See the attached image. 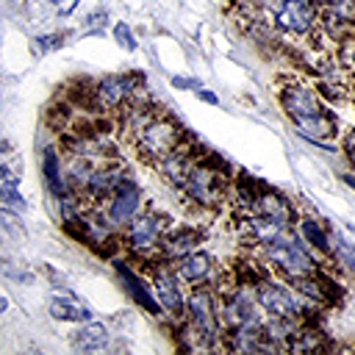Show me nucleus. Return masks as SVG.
<instances>
[{
    "label": "nucleus",
    "instance_id": "nucleus-1",
    "mask_svg": "<svg viewBox=\"0 0 355 355\" xmlns=\"http://www.w3.org/2000/svg\"><path fill=\"white\" fill-rule=\"evenodd\" d=\"M280 105L300 136L327 144L338 136V119L322 100L319 89L308 80H288L280 89Z\"/></svg>",
    "mask_w": 355,
    "mask_h": 355
},
{
    "label": "nucleus",
    "instance_id": "nucleus-2",
    "mask_svg": "<svg viewBox=\"0 0 355 355\" xmlns=\"http://www.w3.org/2000/svg\"><path fill=\"white\" fill-rule=\"evenodd\" d=\"M227 161L216 153L200 155L191 161L186 180L180 186V191L186 194V200H191L200 211H216L225 197H227Z\"/></svg>",
    "mask_w": 355,
    "mask_h": 355
},
{
    "label": "nucleus",
    "instance_id": "nucleus-3",
    "mask_svg": "<svg viewBox=\"0 0 355 355\" xmlns=\"http://www.w3.org/2000/svg\"><path fill=\"white\" fill-rule=\"evenodd\" d=\"M186 333L194 336V347L214 349L222 344V322H219V302L211 286H197L186 297Z\"/></svg>",
    "mask_w": 355,
    "mask_h": 355
},
{
    "label": "nucleus",
    "instance_id": "nucleus-4",
    "mask_svg": "<svg viewBox=\"0 0 355 355\" xmlns=\"http://www.w3.org/2000/svg\"><path fill=\"white\" fill-rule=\"evenodd\" d=\"M263 258L286 277V280H297L305 275H313L319 269V263L313 261V250L308 244H302L297 236H291L288 230H283L280 236H275L272 241H266L263 247Z\"/></svg>",
    "mask_w": 355,
    "mask_h": 355
},
{
    "label": "nucleus",
    "instance_id": "nucleus-5",
    "mask_svg": "<svg viewBox=\"0 0 355 355\" xmlns=\"http://www.w3.org/2000/svg\"><path fill=\"white\" fill-rule=\"evenodd\" d=\"M263 308L255 297V286H241L236 283L233 288L219 294V322L222 330L244 327V324H261L263 322Z\"/></svg>",
    "mask_w": 355,
    "mask_h": 355
},
{
    "label": "nucleus",
    "instance_id": "nucleus-6",
    "mask_svg": "<svg viewBox=\"0 0 355 355\" xmlns=\"http://www.w3.org/2000/svg\"><path fill=\"white\" fill-rule=\"evenodd\" d=\"M172 227L169 216L161 211H141L128 227H125V247L141 258H153L161 250V241L166 230Z\"/></svg>",
    "mask_w": 355,
    "mask_h": 355
},
{
    "label": "nucleus",
    "instance_id": "nucleus-7",
    "mask_svg": "<svg viewBox=\"0 0 355 355\" xmlns=\"http://www.w3.org/2000/svg\"><path fill=\"white\" fill-rule=\"evenodd\" d=\"M183 141H186V136H183V130L178 128V122L169 119L166 114H158V116L136 136L133 147H136V153H139L141 158L158 164L166 153H172V150H175L178 144H183Z\"/></svg>",
    "mask_w": 355,
    "mask_h": 355
},
{
    "label": "nucleus",
    "instance_id": "nucleus-8",
    "mask_svg": "<svg viewBox=\"0 0 355 355\" xmlns=\"http://www.w3.org/2000/svg\"><path fill=\"white\" fill-rule=\"evenodd\" d=\"M255 297H258V302H261L266 316H294V319L302 322V313L308 308V302L294 288H288L283 283H275L269 277H263L255 286Z\"/></svg>",
    "mask_w": 355,
    "mask_h": 355
},
{
    "label": "nucleus",
    "instance_id": "nucleus-9",
    "mask_svg": "<svg viewBox=\"0 0 355 355\" xmlns=\"http://www.w3.org/2000/svg\"><path fill=\"white\" fill-rule=\"evenodd\" d=\"M153 291L161 302V308L175 316V319H183L186 316V294H183V280L180 275L175 272V263L172 261H158V266L153 263Z\"/></svg>",
    "mask_w": 355,
    "mask_h": 355
},
{
    "label": "nucleus",
    "instance_id": "nucleus-10",
    "mask_svg": "<svg viewBox=\"0 0 355 355\" xmlns=\"http://www.w3.org/2000/svg\"><path fill=\"white\" fill-rule=\"evenodd\" d=\"M139 75L133 72H119V75H105L103 80L94 83V92H92V103L94 108L100 111H119L139 89Z\"/></svg>",
    "mask_w": 355,
    "mask_h": 355
},
{
    "label": "nucleus",
    "instance_id": "nucleus-11",
    "mask_svg": "<svg viewBox=\"0 0 355 355\" xmlns=\"http://www.w3.org/2000/svg\"><path fill=\"white\" fill-rule=\"evenodd\" d=\"M105 208V216L111 219L114 227H128L141 211H144V197L139 191V186L133 183V178H122L116 191L108 197V202L103 205Z\"/></svg>",
    "mask_w": 355,
    "mask_h": 355
},
{
    "label": "nucleus",
    "instance_id": "nucleus-12",
    "mask_svg": "<svg viewBox=\"0 0 355 355\" xmlns=\"http://www.w3.org/2000/svg\"><path fill=\"white\" fill-rule=\"evenodd\" d=\"M116 114H119V130H122V136L133 144L136 136H139V133H141L158 114H164V111H161L155 103H150L141 92H136V94H133Z\"/></svg>",
    "mask_w": 355,
    "mask_h": 355
},
{
    "label": "nucleus",
    "instance_id": "nucleus-13",
    "mask_svg": "<svg viewBox=\"0 0 355 355\" xmlns=\"http://www.w3.org/2000/svg\"><path fill=\"white\" fill-rule=\"evenodd\" d=\"M172 263H175V272L180 275V280L189 283V286H211L214 288L219 283V277H222L216 263H214V258L208 252H202V250H191L183 258L172 261Z\"/></svg>",
    "mask_w": 355,
    "mask_h": 355
},
{
    "label": "nucleus",
    "instance_id": "nucleus-14",
    "mask_svg": "<svg viewBox=\"0 0 355 355\" xmlns=\"http://www.w3.org/2000/svg\"><path fill=\"white\" fill-rule=\"evenodd\" d=\"M244 211H247V214H258V216H269V219H275V222H280V225H286V227L297 219V211H294L291 200L283 197L280 191L269 189V186H261L258 194L252 197V202H250Z\"/></svg>",
    "mask_w": 355,
    "mask_h": 355
},
{
    "label": "nucleus",
    "instance_id": "nucleus-15",
    "mask_svg": "<svg viewBox=\"0 0 355 355\" xmlns=\"http://www.w3.org/2000/svg\"><path fill=\"white\" fill-rule=\"evenodd\" d=\"M116 275H119V280H122L125 291L133 297V302H136V305H141L147 313H161V311H164V308H161V302H158V297H155V291H153V286H147V283H144V277H141V275H136L128 263L116 261Z\"/></svg>",
    "mask_w": 355,
    "mask_h": 355
},
{
    "label": "nucleus",
    "instance_id": "nucleus-16",
    "mask_svg": "<svg viewBox=\"0 0 355 355\" xmlns=\"http://www.w3.org/2000/svg\"><path fill=\"white\" fill-rule=\"evenodd\" d=\"M200 244H202V230L200 227H189V225L169 227L166 236H164V241H161V255L166 261H178L186 252L200 250Z\"/></svg>",
    "mask_w": 355,
    "mask_h": 355
},
{
    "label": "nucleus",
    "instance_id": "nucleus-17",
    "mask_svg": "<svg viewBox=\"0 0 355 355\" xmlns=\"http://www.w3.org/2000/svg\"><path fill=\"white\" fill-rule=\"evenodd\" d=\"M42 175H44V183H47V189L55 200H64V197L72 194V189L67 183V172L61 166V155H58L55 147H47L42 153Z\"/></svg>",
    "mask_w": 355,
    "mask_h": 355
},
{
    "label": "nucleus",
    "instance_id": "nucleus-18",
    "mask_svg": "<svg viewBox=\"0 0 355 355\" xmlns=\"http://www.w3.org/2000/svg\"><path fill=\"white\" fill-rule=\"evenodd\" d=\"M50 316L58 319V322H92V308L78 302L75 297H55L50 300Z\"/></svg>",
    "mask_w": 355,
    "mask_h": 355
},
{
    "label": "nucleus",
    "instance_id": "nucleus-19",
    "mask_svg": "<svg viewBox=\"0 0 355 355\" xmlns=\"http://www.w3.org/2000/svg\"><path fill=\"white\" fill-rule=\"evenodd\" d=\"M300 239H302L313 252L330 255V233H327V227H324L319 219L302 216V219H300Z\"/></svg>",
    "mask_w": 355,
    "mask_h": 355
},
{
    "label": "nucleus",
    "instance_id": "nucleus-20",
    "mask_svg": "<svg viewBox=\"0 0 355 355\" xmlns=\"http://www.w3.org/2000/svg\"><path fill=\"white\" fill-rule=\"evenodd\" d=\"M72 344L80 349V352H94V349H103L108 344V327L100 324V322H83L78 327V333L72 336Z\"/></svg>",
    "mask_w": 355,
    "mask_h": 355
},
{
    "label": "nucleus",
    "instance_id": "nucleus-21",
    "mask_svg": "<svg viewBox=\"0 0 355 355\" xmlns=\"http://www.w3.org/2000/svg\"><path fill=\"white\" fill-rule=\"evenodd\" d=\"M330 258L341 269H347L349 275H355V244L349 239H344L341 233H333L330 236Z\"/></svg>",
    "mask_w": 355,
    "mask_h": 355
},
{
    "label": "nucleus",
    "instance_id": "nucleus-22",
    "mask_svg": "<svg viewBox=\"0 0 355 355\" xmlns=\"http://www.w3.org/2000/svg\"><path fill=\"white\" fill-rule=\"evenodd\" d=\"M313 277H316V283H319V288H322V294H324V305H341L344 302V286L338 283V280H333V275L330 272H324L322 266L313 272Z\"/></svg>",
    "mask_w": 355,
    "mask_h": 355
},
{
    "label": "nucleus",
    "instance_id": "nucleus-23",
    "mask_svg": "<svg viewBox=\"0 0 355 355\" xmlns=\"http://www.w3.org/2000/svg\"><path fill=\"white\" fill-rule=\"evenodd\" d=\"M336 61H338L341 69H347V72L355 75V33L338 42V47H336Z\"/></svg>",
    "mask_w": 355,
    "mask_h": 355
},
{
    "label": "nucleus",
    "instance_id": "nucleus-24",
    "mask_svg": "<svg viewBox=\"0 0 355 355\" xmlns=\"http://www.w3.org/2000/svg\"><path fill=\"white\" fill-rule=\"evenodd\" d=\"M114 39H116V44L122 47V50H128V53H133L139 44H136V36H133V31H130V25L128 22H116L114 25Z\"/></svg>",
    "mask_w": 355,
    "mask_h": 355
},
{
    "label": "nucleus",
    "instance_id": "nucleus-25",
    "mask_svg": "<svg viewBox=\"0 0 355 355\" xmlns=\"http://www.w3.org/2000/svg\"><path fill=\"white\" fill-rule=\"evenodd\" d=\"M61 42H64V36H61V33H47V36H39V39H36V44H39V50H42V53H50V50L61 47Z\"/></svg>",
    "mask_w": 355,
    "mask_h": 355
},
{
    "label": "nucleus",
    "instance_id": "nucleus-26",
    "mask_svg": "<svg viewBox=\"0 0 355 355\" xmlns=\"http://www.w3.org/2000/svg\"><path fill=\"white\" fill-rule=\"evenodd\" d=\"M341 147H344V155L349 158V164L355 166V128H349V130L344 133V139H341Z\"/></svg>",
    "mask_w": 355,
    "mask_h": 355
},
{
    "label": "nucleus",
    "instance_id": "nucleus-27",
    "mask_svg": "<svg viewBox=\"0 0 355 355\" xmlns=\"http://www.w3.org/2000/svg\"><path fill=\"white\" fill-rule=\"evenodd\" d=\"M0 269H3L8 277H14V280H25V283H31V280H33V275H31V272H25V269H22V272H19V269H11V263H6V266H0Z\"/></svg>",
    "mask_w": 355,
    "mask_h": 355
},
{
    "label": "nucleus",
    "instance_id": "nucleus-28",
    "mask_svg": "<svg viewBox=\"0 0 355 355\" xmlns=\"http://www.w3.org/2000/svg\"><path fill=\"white\" fill-rule=\"evenodd\" d=\"M172 86H175V89H191V92L200 89V83H197L194 78H172Z\"/></svg>",
    "mask_w": 355,
    "mask_h": 355
},
{
    "label": "nucleus",
    "instance_id": "nucleus-29",
    "mask_svg": "<svg viewBox=\"0 0 355 355\" xmlns=\"http://www.w3.org/2000/svg\"><path fill=\"white\" fill-rule=\"evenodd\" d=\"M194 94H197V97H200L202 103H208V105H219V97H216L214 92H208V89H202V86H200V89H194Z\"/></svg>",
    "mask_w": 355,
    "mask_h": 355
},
{
    "label": "nucleus",
    "instance_id": "nucleus-30",
    "mask_svg": "<svg viewBox=\"0 0 355 355\" xmlns=\"http://www.w3.org/2000/svg\"><path fill=\"white\" fill-rule=\"evenodd\" d=\"M0 180H3V183H8V186H17V183H19V178H17L6 164H0Z\"/></svg>",
    "mask_w": 355,
    "mask_h": 355
},
{
    "label": "nucleus",
    "instance_id": "nucleus-31",
    "mask_svg": "<svg viewBox=\"0 0 355 355\" xmlns=\"http://www.w3.org/2000/svg\"><path fill=\"white\" fill-rule=\"evenodd\" d=\"M105 19H108V14H105V11H94L92 17H86V22H89L92 28H100V25H103Z\"/></svg>",
    "mask_w": 355,
    "mask_h": 355
},
{
    "label": "nucleus",
    "instance_id": "nucleus-32",
    "mask_svg": "<svg viewBox=\"0 0 355 355\" xmlns=\"http://www.w3.org/2000/svg\"><path fill=\"white\" fill-rule=\"evenodd\" d=\"M3 311H8V300L0 294V313H3Z\"/></svg>",
    "mask_w": 355,
    "mask_h": 355
},
{
    "label": "nucleus",
    "instance_id": "nucleus-33",
    "mask_svg": "<svg viewBox=\"0 0 355 355\" xmlns=\"http://www.w3.org/2000/svg\"><path fill=\"white\" fill-rule=\"evenodd\" d=\"M6 150H8V141H6V139H0V153H6Z\"/></svg>",
    "mask_w": 355,
    "mask_h": 355
},
{
    "label": "nucleus",
    "instance_id": "nucleus-34",
    "mask_svg": "<svg viewBox=\"0 0 355 355\" xmlns=\"http://www.w3.org/2000/svg\"><path fill=\"white\" fill-rule=\"evenodd\" d=\"M47 3H53V6H58V3H61V0H47Z\"/></svg>",
    "mask_w": 355,
    "mask_h": 355
}]
</instances>
